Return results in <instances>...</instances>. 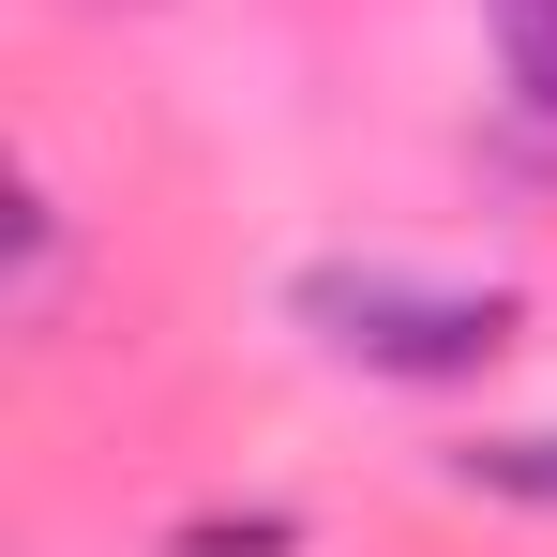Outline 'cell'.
<instances>
[{
  "label": "cell",
  "mask_w": 557,
  "mask_h": 557,
  "mask_svg": "<svg viewBox=\"0 0 557 557\" xmlns=\"http://www.w3.org/2000/svg\"><path fill=\"white\" fill-rule=\"evenodd\" d=\"M182 557H301V512H196Z\"/></svg>",
  "instance_id": "obj_4"
},
{
  "label": "cell",
  "mask_w": 557,
  "mask_h": 557,
  "mask_svg": "<svg viewBox=\"0 0 557 557\" xmlns=\"http://www.w3.org/2000/svg\"><path fill=\"white\" fill-rule=\"evenodd\" d=\"M453 482H467V497H497V512H557V437H543V422H528V437H467Z\"/></svg>",
  "instance_id": "obj_2"
},
{
  "label": "cell",
  "mask_w": 557,
  "mask_h": 557,
  "mask_svg": "<svg viewBox=\"0 0 557 557\" xmlns=\"http://www.w3.org/2000/svg\"><path fill=\"white\" fill-rule=\"evenodd\" d=\"M482 30H497V76L528 121H557V0H482Z\"/></svg>",
  "instance_id": "obj_3"
},
{
  "label": "cell",
  "mask_w": 557,
  "mask_h": 557,
  "mask_svg": "<svg viewBox=\"0 0 557 557\" xmlns=\"http://www.w3.org/2000/svg\"><path fill=\"white\" fill-rule=\"evenodd\" d=\"M286 317H301L332 362L422 376V392L482 376L512 332H528V301H512V286H437V272H392V257H317V272H286Z\"/></svg>",
  "instance_id": "obj_1"
}]
</instances>
